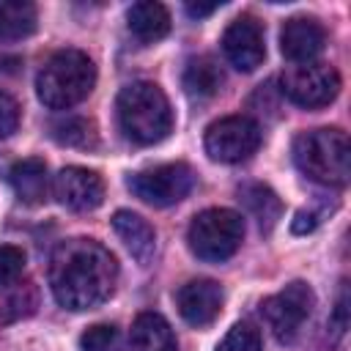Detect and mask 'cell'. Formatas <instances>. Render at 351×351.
I'll use <instances>...</instances> for the list:
<instances>
[{"instance_id": "1", "label": "cell", "mask_w": 351, "mask_h": 351, "mask_svg": "<svg viewBox=\"0 0 351 351\" xmlns=\"http://www.w3.org/2000/svg\"><path fill=\"white\" fill-rule=\"evenodd\" d=\"M118 282L115 255L93 239H69L58 244L49 261V288L60 307L82 313L110 299Z\"/></svg>"}, {"instance_id": "26", "label": "cell", "mask_w": 351, "mask_h": 351, "mask_svg": "<svg viewBox=\"0 0 351 351\" xmlns=\"http://www.w3.org/2000/svg\"><path fill=\"white\" fill-rule=\"evenodd\" d=\"M332 329H335V335L340 337L343 332H346V326H348V296H346V285L340 288V296H337V304H335V313H332V324H329Z\"/></svg>"}, {"instance_id": "17", "label": "cell", "mask_w": 351, "mask_h": 351, "mask_svg": "<svg viewBox=\"0 0 351 351\" xmlns=\"http://www.w3.org/2000/svg\"><path fill=\"white\" fill-rule=\"evenodd\" d=\"M132 351H176V335L159 313H140L129 332Z\"/></svg>"}, {"instance_id": "20", "label": "cell", "mask_w": 351, "mask_h": 351, "mask_svg": "<svg viewBox=\"0 0 351 351\" xmlns=\"http://www.w3.org/2000/svg\"><path fill=\"white\" fill-rule=\"evenodd\" d=\"M225 82V74L219 69V63L208 55H200V58H192L184 69V88L189 96H214Z\"/></svg>"}, {"instance_id": "6", "label": "cell", "mask_w": 351, "mask_h": 351, "mask_svg": "<svg viewBox=\"0 0 351 351\" xmlns=\"http://www.w3.org/2000/svg\"><path fill=\"white\" fill-rule=\"evenodd\" d=\"M313 307H315L313 288L307 282H302V280H293L282 291H277L269 299H263L261 315H263L266 326L271 329V335L280 343H293L299 337L302 326L310 321Z\"/></svg>"}, {"instance_id": "23", "label": "cell", "mask_w": 351, "mask_h": 351, "mask_svg": "<svg viewBox=\"0 0 351 351\" xmlns=\"http://www.w3.org/2000/svg\"><path fill=\"white\" fill-rule=\"evenodd\" d=\"M80 346H82V351H123L121 332L110 324H96V326L85 329L80 337Z\"/></svg>"}, {"instance_id": "2", "label": "cell", "mask_w": 351, "mask_h": 351, "mask_svg": "<svg viewBox=\"0 0 351 351\" xmlns=\"http://www.w3.org/2000/svg\"><path fill=\"white\" fill-rule=\"evenodd\" d=\"M118 126L126 140L137 145L162 143L173 129V110L165 90L156 82H129L115 99Z\"/></svg>"}, {"instance_id": "4", "label": "cell", "mask_w": 351, "mask_h": 351, "mask_svg": "<svg viewBox=\"0 0 351 351\" xmlns=\"http://www.w3.org/2000/svg\"><path fill=\"white\" fill-rule=\"evenodd\" d=\"M293 162L315 184L346 186L351 176V145L340 129H313L293 140Z\"/></svg>"}, {"instance_id": "21", "label": "cell", "mask_w": 351, "mask_h": 351, "mask_svg": "<svg viewBox=\"0 0 351 351\" xmlns=\"http://www.w3.org/2000/svg\"><path fill=\"white\" fill-rule=\"evenodd\" d=\"M52 137L60 145H71V148H93L96 145L93 123L80 115H66L63 121L52 123Z\"/></svg>"}, {"instance_id": "5", "label": "cell", "mask_w": 351, "mask_h": 351, "mask_svg": "<svg viewBox=\"0 0 351 351\" xmlns=\"http://www.w3.org/2000/svg\"><path fill=\"white\" fill-rule=\"evenodd\" d=\"M189 250L206 263H222L244 241V219L233 208H206L200 211L186 230Z\"/></svg>"}, {"instance_id": "15", "label": "cell", "mask_w": 351, "mask_h": 351, "mask_svg": "<svg viewBox=\"0 0 351 351\" xmlns=\"http://www.w3.org/2000/svg\"><path fill=\"white\" fill-rule=\"evenodd\" d=\"M8 181L16 192V197L27 206H38L47 197V186H49V176H47V162L38 156L22 159L8 170Z\"/></svg>"}, {"instance_id": "18", "label": "cell", "mask_w": 351, "mask_h": 351, "mask_svg": "<svg viewBox=\"0 0 351 351\" xmlns=\"http://www.w3.org/2000/svg\"><path fill=\"white\" fill-rule=\"evenodd\" d=\"M38 11L27 0H0V41H22L36 33Z\"/></svg>"}, {"instance_id": "8", "label": "cell", "mask_w": 351, "mask_h": 351, "mask_svg": "<svg viewBox=\"0 0 351 351\" xmlns=\"http://www.w3.org/2000/svg\"><path fill=\"white\" fill-rule=\"evenodd\" d=\"M129 189L148 206H173L184 200L195 186V170L186 162H167L129 176Z\"/></svg>"}, {"instance_id": "19", "label": "cell", "mask_w": 351, "mask_h": 351, "mask_svg": "<svg viewBox=\"0 0 351 351\" xmlns=\"http://www.w3.org/2000/svg\"><path fill=\"white\" fill-rule=\"evenodd\" d=\"M239 200L244 203V208L258 219L261 230H266V233L282 217V203L274 195V189H269L266 184H244L239 189Z\"/></svg>"}, {"instance_id": "16", "label": "cell", "mask_w": 351, "mask_h": 351, "mask_svg": "<svg viewBox=\"0 0 351 351\" xmlns=\"http://www.w3.org/2000/svg\"><path fill=\"white\" fill-rule=\"evenodd\" d=\"M126 25L132 30V36L143 44H154L159 38H165L170 33V14L162 3H151V0H143V3H134L129 5L126 11Z\"/></svg>"}, {"instance_id": "28", "label": "cell", "mask_w": 351, "mask_h": 351, "mask_svg": "<svg viewBox=\"0 0 351 351\" xmlns=\"http://www.w3.org/2000/svg\"><path fill=\"white\" fill-rule=\"evenodd\" d=\"M217 8H219V3H208V5H200V3H186V14H189L192 19L208 16V14H214Z\"/></svg>"}, {"instance_id": "3", "label": "cell", "mask_w": 351, "mask_h": 351, "mask_svg": "<svg viewBox=\"0 0 351 351\" xmlns=\"http://www.w3.org/2000/svg\"><path fill=\"white\" fill-rule=\"evenodd\" d=\"M96 85V66L80 49L55 52L36 77V93L49 110H71Z\"/></svg>"}, {"instance_id": "24", "label": "cell", "mask_w": 351, "mask_h": 351, "mask_svg": "<svg viewBox=\"0 0 351 351\" xmlns=\"http://www.w3.org/2000/svg\"><path fill=\"white\" fill-rule=\"evenodd\" d=\"M25 269V252L14 244H0V288L11 285Z\"/></svg>"}, {"instance_id": "11", "label": "cell", "mask_w": 351, "mask_h": 351, "mask_svg": "<svg viewBox=\"0 0 351 351\" xmlns=\"http://www.w3.org/2000/svg\"><path fill=\"white\" fill-rule=\"evenodd\" d=\"M55 197L60 206L71 211H93L104 200V181L96 170L88 167H63L52 181Z\"/></svg>"}, {"instance_id": "10", "label": "cell", "mask_w": 351, "mask_h": 351, "mask_svg": "<svg viewBox=\"0 0 351 351\" xmlns=\"http://www.w3.org/2000/svg\"><path fill=\"white\" fill-rule=\"evenodd\" d=\"M222 52L239 71H255L266 58L263 27L255 16L244 14L233 19L222 33Z\"/></svg>"}, {"instance_id": "27", "label": "cell", "mask_w": 351, "mask_h": 351, "mask_svg": "<svg viewBox=\"0 0 351 351\" xmlns=\"http://www.w3.org/2000/svg\"><path fill=\"white\" fill-rule=\"evenodd\" d=\"M315 225H318V217L313 211H299L291 222V230L293 233H310V230H315Z\"/></svg>"}, {"instance_id": "13", "label": "cell", "mask_w": 351, "mask_h": 351, "mask_svg": "<svg viewBox=\"0 0 351 351\" xmlns=\"http://www.w3.org/2000/svg\"><path fill=\"white\" fill-rule=\"evenodd\" d=\"M326 44L324 27L310 16H291L280 30V49L291 63H310Z\"/></svg>"}, {"instance_id": "22", "label": "cell", "mask_w": 351, "mask_h": 351, "mask_svg": "<svg viewBox=\"0 0 351 351\" xmlns=\"http://www.w3.org/2000/svg\"><path fill=\"white\" fill-rule=\"evenodd\" d=\"M214 351H261V332L252 324L239 321L228 329V335L219 340Z\"/></svg>"}, {"instance_id": "12", "label": "cell", "mask_w": 351, "mask_h": 351, "mask_svg": "<svg viewBox=\"0 0 351 351\" xmlns=\"http://www.w3.org/2000/svg\"><path fill=\"white\" fill-rule=\"evenodd\" d=\"M225 304V291L214 280H189L176 293V307L189 326H208L217 321Z\"/></svg>"}, {"instance_id": "9", "label": "cell", "mask_w": 351, "mask_h": 351, "mask_svg": "<svg viewBox=\"0 0 351 351\" xmlns=\"http://www.w3.org/2000/svg\"><path fill=\"white\" fill-rule=\"evenodd\" d=\"M261 145V126L247 115H228L206 129V154L214 162H241Z\"/></svg>"}, {"instance_id": "7", "label": "cell", "mask_w": 351, "mask_h": 351, "mask_svg": "<svg viewBox=\"0 0 351 351\" xmlns=\"http://www.w3.org/2000/svg\"><path fill=\"white\" fill-rule=\"evenodd\" d=\"M280 93L304 110H318L332 104L335 96L340 93V74L335 71V66L321 60L296 63L285 69L280 80Z\"/></svg>"}, {"instance_id": "25", "label": "cell", "mask_w": 351, "mask_h": 351, "mask_svg": "<svg viewBox=\"0 0 351 351\" xmlns=\"http://www.w3.org/2000/svg\"><path fill=\"white\" fill-rule=\"evenodd\" d=\"M16 126H19V104L5 90H0V140L11 137Z\"/></svg>"}, {"instance_id": "14", "label": "cell", "mask_w": 351, "mask_h": 351, "mask_svg": "<svg viewBox=\"0 0 351 351\" xmlns=\"http://www.w3.org/2000/svg\"><path fill=\"white\" fill-rule=\"evenodd\" d=\"M112 230L118 233V239L123 241V247L132 252L134 261L140 263H148L154 258V250H156V233L154 228L148 225V219H143L140 214L134 211H115L112 214Z\"/></svg>"}]
</instances>
